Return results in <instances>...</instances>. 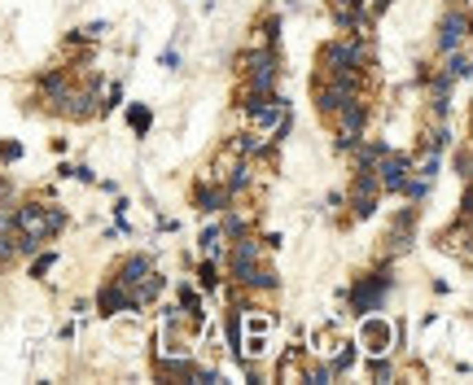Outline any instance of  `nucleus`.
Instances as JSON below:
<instances>
[{"instance_id": "nucleus-1", "label": "nucleus", "mask_w": 473, "mask_h": 385, "mask_svg": "<svg viewBox=\"0 0 473 385\" xmlns=\"http://www.w3.org/2000/svg\"><path fill=\"white\" fill-rule=\"evenodd\" d=\"M386 289H390V276H373V280H364V285H355L351 289V311L355 316H368V311L377 307V298H386Z\"/></svg>"}, {"instance_id": "nucleus-2", "label": "nucleus", "mask_w": 473, "mask_h": 385, "mask_svg": "<svg viewBox=\"0 0 473 385\" xmlns=\"http://www.w3.org/2000/svg\"><path fill=\"white\" fill-rule=\"evenodd\" d=\"M377 166H382V171H377V184L382 188H404V175H408V158H399V153H377Z\"/></svg>"}, {"instance_id": "nucleus-3", "label": "nucleus", "mask_w": 473, "mask_h": 385, "mask_svg": "<svg viewBox=\"0 0 473 385\" xmlns=\"http://www.w3.org/2000/svg\"><path fill=\"white\" fill-rule=\"evenodd\" d=\"M245 75H250V88H254V92H267L272 83H276V62H272V53H258V57H250Z\"/></svg>"}, {"instance_id": "nucleus-4", "label": "nucleus", "mask_w": 473, "mask_h": 385, "mask_svg": "<svg viewBox=\"0 0 473 385\" xmlns=\"http://www.w3.org/2000/svg\"><path fill=\"white\" fill-rule=\"evenodd\" d=\"M254 267H258V245H254V241H241V245H236L232 250V272H236V280H250V276H254Z\"/></svg>"}, {"instance_id": "nucleus-5", "label": "nucleus", "mask_w": 473, "mask_h": 385, "mask_svg": "<svg viewBox=\"0 0 473 385\" xmlns=\"http://www.w3.org/2000/svg\"><path fill=\"white\" fill-rule=\"evenodd\" d=\"M97 307H101V316H118V311H127V307H136V302H132V294H127V289L114 280L110 289H101Z\"/></svg>"}, {"instance_id": "nucleus-6", "label": "nucleus", "mask_w": 473, "mask_h": 385, "mask_svg": "<svg viewBox=\"0 0 473 385\" xmlns=\"http://www.w3.org/2000/svg\"><path fill=\"white\" fill-rule=\"evenodd\" d=\"M145 276H149V258H145V254H140V258H127L123 272H118V285H123V289H136Z\"/></svg>"}, {"instance_id": "nucleus-7", "label": "nucleus", "mask_w": 473, "mask_h": 385, "mask_svg": "<svg viewBox=\"0 0 473 385\" xmlns=\"http://www.w3.org/2000/svg\"><path fill=\"white\" fill-rule=\"evenodd\" d=\"M364 342H368V351L373 355H382L386 351V342H390V329L382 320H364Z\"/></svg>"}, {"instance_id": "nucleus-8", "label": "nucleus", "mask_w": 473, "mask_h": 385, "mask_svg": "<svg viewBox=\"0 0 473 385\" xmlns=\"http://www.w3.org/2000/svg\"><path fill=\"white\" fill-rule=\"evenodd\" d=\"M460 40H465V14H456V18H447V22H443V40H439V44L447 48V53H452Z\"/></svg>"}, {"instance_id": "nucleus-9", "label": "nucleus", "mask_w": 473, "mask_h": 385, "mask_svg": "<svg viewBox=\"0 0 473 385\" xmlns=\"http://www.w3.org/2000/svg\"><path fill=\"white\" fill-rule=\"evenodd\" d=\"M223 201H228V188H202V192H197V206H202L206 214H210V210H219Z\"/></svg>"}, {"instance_id": "nucleus-10", "label": "nucleus", "mask_w": 473, "mask_h": 385, "mask_svg": "<svg viewBox=\"0 0 473 385\" xmlns=\"http://www.w3.org/2000/svg\"><path fill=\"white\" fill-rule=\"evenodd\" d=\"M127 123H132L136 131H149V123H153V114L145 110V105H132V110H127Z\"/></svg>"}, {"instance_id": "nucleus-11", "label": "nucleus", "mask_w": 473, "mask_h": 385, "mask_svg": "<svg viewBox=\"0 0 473 385\" xmlns=\"http://www.w3.org/2000/svg\"><path fill=\"white\" fill-rule=\"evenodd\" d=\"M197 285H202V289H215V267H210V263L197 267Z\"/></svg>"}, {"instance_id": "nucleus-12", "label": "nucleus", "mask_w": 473, "mask_h": 385, "mask_svg": "<svg viewBox=\"0 0 473 385\" xmlns=\"http://www.w3.org/2000/svg\"><path fill=\"white\" fill-rule=\"evenodd\" d=\"M219 250V232H202V254H215Z\"/></svg>"}, {"instance_id": "nucleus-13", "label": "nucleus", "mask_w": 473, "mask_h": 385, "mask_svg": "<svg viewBox=\"0 0 473 385\" xmlns=\"http://www.w3.org/2000/svg\"><path fill=\"white\" fill-rule=\"evenodd\" d=\"M162 66L175 70V66H180V53H175V48H167V53H162Z\"/></svg>"}, {"instance_id": "nucleus-14", "label": "nucleus", "mask_w": 473, "mask_h": 385, "mask_svg": "<svg viewBox=\"0 0 473 385\" xmlns=\"http://www.w3.org/2000/svg\"><path fill=\"white\" fill-rule=\"evenodd\" d=\"M53 263H57V254H44L40 263H35V276H44V272H49V267H53Z\"/></svg>"}, {"instance_id": "nucleus-15", "label": "nucleus", "mask_w": 473, "mask_h": 385, "mask_svg": "<svg viewBox=\"0 0 473 385\" xmlns=\"http://www.w3.org/2000/svg\"><path fill=\"white\" fill-rule=\"evenodd\" d=\"M373 377H377V381L390 377V364H386V359H377V364H373Z\"/></svg>"}, {"instance_id": "nucleus-16", "label": "nucleus", "mask_w": 473, "mask_h": 385, "mask_svg": "<svg viewBox=\"0 0 473 385\" xmlns=\"http://www.w3.org/2000/svg\"><path fill=\"white\" fill-rule=\"evenodd\" d=\"M18 153H22V149H18V144H0V158H5V162H14V158H18Z\"/></svg>"}, {"instance_id": "nucleus-17", "label": "nucleus", "mask_w": 473, "mask_h": 385, "mask_svg": "<svg viewBox=\"0 0 473 385\" xmlns=\"http://www.w3.org/2000/svg\"><path fill=\"white\" fill-rule=\"evenodd\" d=\"M88 40H97V35H105V22H92V27H84Z\"/></svg>"}]
</instances>
